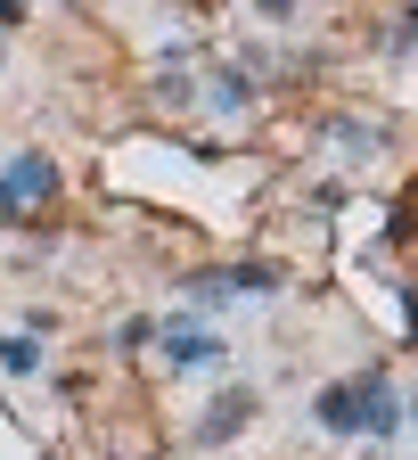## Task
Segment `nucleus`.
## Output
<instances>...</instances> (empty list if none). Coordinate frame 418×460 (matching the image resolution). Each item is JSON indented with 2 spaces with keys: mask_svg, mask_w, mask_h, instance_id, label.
<instances>
[{
  "mask_svg": "<svg viewBox=\"0 0 418 460\" xmlns=\"http://www.w3.org/2000/svg\"><path fill=\"white\" fill-rule=\"evenodd\" d=\"M320 428H336V436H353V428H370V436H394L402 428V402H394V386L370 370V378H344V386H328L320 402Z\"/></svg>",
  "mask_w": 418,
  "mask_h": 460,
  "instance_id": "obj_1",
  "label": "nucleus"
},
{
  "mask_svg": "<svg viewBox=\"0 0 418 460\" xmlns=\"http://www.w3.org/2000/svg\"><path fill=\"white\" fill-rule=\"evenodd\" d=\"M164 354H172V362H181V370H197V362H222V337H205L197 321H181V329H172V337H164Z\"/></svg>",
  "mask_w": 418,
  "mask_h": 460,
  "instance_id": "obj_2",
  "label": "nucleus"
},
{
  "mask_svg": "<svg viewBox=\"0 0 418 460\" xmlns=\"http://www.w3.org/2000/svg\"><path fill=\"white\" fill-rule=\"evenodd\" d=\"M238 420H247V394H222V411H213V420L197 428V444H222V436H230Z\"/></svg>",
  "mask_w": 418,
  "mask_h": 460,
  "instance_id": "obj_3",
  "label": "nucleus"
},
{
  "mask_svg": "<svg viewBox=\"0 0 418 460\" xmlns=\"http://www.w3.org/2000/svg\"><path fill=\"white\" fill-rule=\"evenodd\" d=\"M33 362H41L33 337H9V345H0V370H33Z\"/></svg>",
  "mask_w": 418,
  "mask_h": 460,
  "instance_id": "obj_4",
  "label": "nucleus"
}]
</instances>
